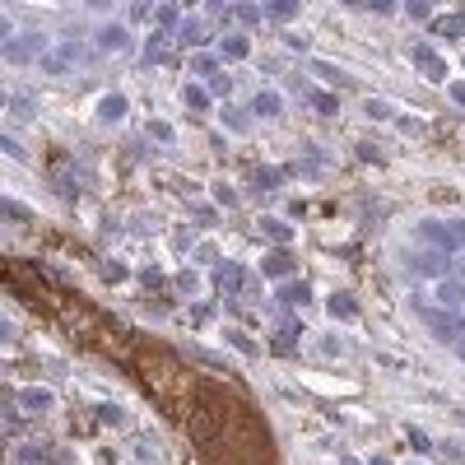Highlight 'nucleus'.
I'll return each mask as SVG.
<instances>
[{"label": "nucleus", "instance_id": "obj_3", "mask_svg": "<svg viewBox=\"0 0 465 465\" xmlns=\"http://www.w3.org/2000/svg\"><path fill=\"white\" fill-rule=\"evenodd\" d=\"M414 61H419V66L428 70L432 79H447V66H442V61H437V56L428 52V47H414Z\"/></svg>", "mask_w": 465, "mask_h": 465}, {"label": "nucleus", "instance_id": "obj_9", "mask_svg": "<svg viewBox=\"0 0 465 465\" xmlns=\"http://www.w3.org/2000/svg\"><path fill=\"white\" fill-rule=\"evenodd\" d=\"M437 298H442V307H456V302L465 298V288H461V284L452 279V284H442V293H437Z\"/></svg>", "mask_w": 465, "mask_h": 465}, {"label": "nucleus", "instance_id": "obj_5", "mask_svg": "<svg viewBox=\"0 0 465 465\" xmlns=\"http://www.w3.org/2000/svg\"><path fill=\"white\" fill-rule=\"evenodd\" d=\"M33 52H42L37 37H28V42H5V56H10V61H28Z\"/></svg>", "mask_w": 465, "mask_h": 465}, {"label": "nucleus", "instance_id": "obj_4", "mask_svg": "<svg viewBox=\"0 0 465 465\" xmlns=\"http://www.w3.org/2000/svg\"><path fill=\"white\" fill-rule=\"evenodd\" d=\"M423 237H428V242H437L442 252H452V247H456L452 228H442V223H423Z\"/></svg>", "mask_w": 465, "mask_h": 465}, {"label": "nucleus", "instance_id": "obj_15", "mask_svg": "<svg viewBox=\"0 0 465 465\" xmlns=\"http://www.w3.org/2000/svg\"><path fill=\"white\" fill-rule=\"evenodd\" d=\"M442 33H465V19L456 14V19H442Z\"/></svg>", "mask_w": 465, "mask_h": 465}, {"label": "nucleus", "instance_id": "obj_19", "mask_svg": "<svg viewBox=\"0 0 465 465\" xmlns=\"http://www.w3.org/2000/svg\"><path fill=\"white\" fill-rule=\"evenodd\" d=\"M237 19H242V23H256V19H261V10H252V5H242V10H237Z\"/></svg>", "mask_w": 465, "mask_h": 465}, {"label": "nucleus", "instance_id": "obj_11", "mask_svg": "<svg viewBox=\"0 0 465 465\" xmlns=\"http://www.w3.org/2000/svg\"><path fill=\"white\" fill-rule=\"evenodd\" d=\"M223 56H232V61H242V56H247V42H242V37H228V42H223Z\"/></svg>", "mask_w": 465, "mask_h": 465}, {"label": "nucleus", "instance_id": "obj_14", "mask_svg": "<svg viewBox=\"0 0 465 465\" xmlns=\"http://www.w3.org/2000/svg\"><path fill=\"white\" fill-rule=\"evenodd\" d=\"M270 14H275V19H288V14H293V5H288V0H275V5H270Z\"/></svg>", "mask_w": 465, "mask_h": 465}, {"label": "nucleus", "instance_id": "obj_16", "mask_svg": "<svg viewBox=\"0 0 465 465\" xmlns=\"http://www.w3.org/2000/svg\"><path fill=\"white\" fill-rule=\"evenodd\" d=\"M187 102H191V107H205L210 98H205V89H187Z\"/></svg>", "mask_w": 465, "mask_h": 465}, {"label": "nucleus", "instance_id": "obj_18", "mask_svg": "<svg viewBox=\"0 0 465 465\" xmlns=\"http://www.w3.org/2000/svg\"><path fill=\"white\" fill-rule=\"evenodd\" d=\"M331 312H340V317H354V302H344V298L335 302V298H331Z\"/></svg>", "mask_w": 465, "mask_h": 465}, {"label": "nucleus", "instance_id": "obj_17", "mask_svg": "<svg viewBox=\"0 0 465 465\" xmlns=\"http://www.w3.org/2000/svg\"><path fill=\"white\" fill-rule=\"evenodd\" d=\"M266 228H270V237H275V242H284V237H288V228H284V223H275V219H270Z\"/></svg>", "mask_w": 465, "mask_h": 465}, {"label": "nucleus", "instance_id": "obj_20", "mask_svg": "<svg viewBox=\"0 0 465 465\" xmlns=\"http://www.w3.org/2000/svg\"><path fill=\"white\" fill-rule=\"evenodd\" d=\"M452 237H456V247H465V223H452Z\"/></svg>", "mask_w": 465, "mask_h": 465}, {"label": "nucleus", "instance_id": "obj_6", "mask_svg": "<svg viewBox=\"0 0 465 465\" xmlns=\"http://www.w3.org/2000/svg\"><path fill=\"white\" fill-rule=\"evenodd\" d=\"M98 47H107V52H122V47H126V33H122V28H102V33H98Z\"/></svg>", "mask_w": 465, "mask_h": 465}, {"label": "nucleus", "instance_id": "obj_12", "mask_svg": "<svg viewBox=\"0 0 465 465\" xmlns=\"http://www.w3.org/2000/svg\"><path fill=\"white\" fill-rule=\"evenodd\" d=\"M312 102H317V107H322L326 117H331V112H335V98H331V93H312Z\"/></svg>", "mask_w": 465, "mask_h": 465}, {"label": "nucleus", "instance_id": "obj_13", "mask_svg": "<svg viewBox=\"0 0 465 465\" xmlns=\"http://www.w3.org/2000/svg\"><path fill=\"white\" fill-rule=\"evenodd\" d=\"M302 298H307V288H302V284H293V288H284V302H302Z\"/></svg>", "mask_w": 465, "mask_h": 465}, {"label": "nucleus", "instance_id": "obj_10", "mask_svg": "<svg viewBox=\"0 0 465 465\" xmlns=\"http://www.w3.org/2000/svg\"><path fill=\"white\" fill-rule=\"evenodd\" d=\"M126 112V98H102V122H117Z\"/></svg>", "mask_w": 465, "mask_h": 465}, {"label": "nucleus", "instance_id": "obj_7", "mask_svg": "<svg viewBox=\"0 0 465 465\" xmlns=\"http://www.w3.org/2000/svg\"><path fill=\"white\" fill-rule=\"evenodd\" d=\"M23 405H28L33 414H42L47 405H52V391H23Z\"/></svg>", "mask_w": 465, "mask_h": 465}, {"label": "nucleus", "instance_id": "obj_22", "mask_svg": "<svg viewBox=\"0 0 465 465\" xmlns=\"http://www.w3.org/2000/svg\"><path fill=\"white\" fill-rule=\"evenodd\" d=\"M456 354H461V358H465V340H461V344H456Z\"/></svg>", "mask_w": 465, "mask_h": 465}, {"label": "nucleus", "instance_id": "obj_1", "mask_svg": "<svg viewBox=\"0 0 465 465\" xmlns=\"http://www.w3.org/2000/svg\"><path fill=\"white\" fill-rule=\"evenodd\" d=\"M423 322H428L432 335H437V340H447V344H461V340H465V317H456V312H432V307H423Z\"/></svg>", "mask_w": 465, "mask_h": 465}, {"label": "nucleus", "instance_id": "obj_2", "mask_svg": "<svg viewBox=\"0 0 465 465\" xmlns=\"http://www.w3.org/2000/svg\"><path fill=\"white\" fill-rule=\"evenodd\" d=\"M410 270H414V275H447L452 261H447V252H419L410 261Z\"/></svg>", "mask_w": 465, "mask_h": 465}, {"label": "nucleus", "instance_id": "obj_21", "mask_svg": "<svg viewBox=\"0 0 465 465\" xmlns=\"http://www.w3.org/2000/svg\"><path fill=\"white\" fill-rule=\"evenodd\" d=\"M452 98H456V102H465V84H456V89H452Z\"/></svg>", "mask_w": 465, "mask_h": 465}, {"label": "nucleus", "instance_id": "obj_8", "mask_svg": "<svg viewBox=\"0 0 465 465\" xmlns=\"http://www.w3.org/2000/svg\"><path fill=\"white\" fill-rule=\"evenodd\" d=\"M256 112L261 117H279V93H256Z\"/></svg>", "mask_w": 465, "mask_h": 465}]
</instances>
